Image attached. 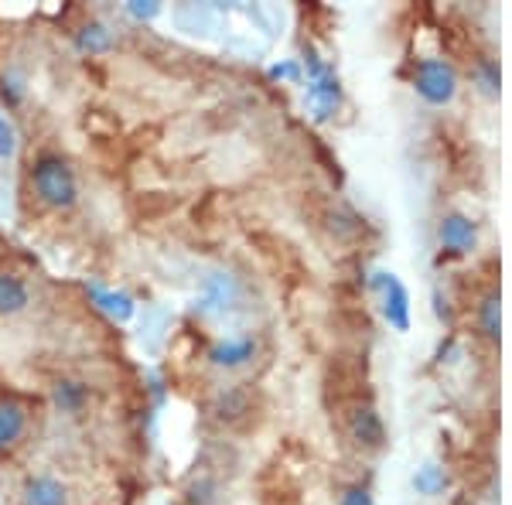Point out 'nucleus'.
<instances>
[{
  "mask_svg": "<svg viewBox=\"0 0 512 505\" xmlns=\"http://www.w3.org/2000/svg\"><path fill=\"white\" fill-rule=\"evenodd\" d=\"M308 76H311V86H308V110L311 117L318 123L328 120L332 113L338 110L342 103V86H338V76L328 65H321L315 55H308Z\"/></svg>",
  "mask_w": 512,
  "mask_h": 505,
  "instance_id": "obj_2",
  "label": "nucleus"
},
{
  "mask_svg": "<svg viewBox=\"0 0 512 505\" xmlns=\"http://www.w3.org/2000/svg\"><path fill=\"white\" fill-rule=\"evenodd\" d=\"M482 328L489 338H499V294H489L482 301Z\"/></svg>",
  "mask_w": 512,
  "mask_h": 505,
  "instance_id": "obj_15",
  "label": "nucleus"
},
{
  "mask_svg": "<svg viewBox=\"0 0 512 505\" xmlns=\"http://www.w3.org/2000/svg\"><path fill=\"white\" fill-rule=\"evenodd\" d=\"M28 434V407L18 396L4 393L0 396V451H11L18 447Z\"/></svg>",
  "mask_w": 512,
  "mask_h": 505,
  "instance_id": "obj_5",
  "label": "nucleus"
},
{
  "mask_svg": "<svg viewBox=\"0 0 512 505\" xmlns=\"http://www.w3.org/2000/svg\"><path fill=\"white\" fill-rule=\"evenodd\" d=\"M417 93L427 99L431 106H444L454 99V89H458V76L444 59H424L417 65Z\"/></svg>",
  "mask_w": 512,
  "mask_h": 505,
  "instance_id": "obj_4",
  "label": "nucleus"
},
{
  "mask_svg": "<svg viewBox=\"0 0 512 505\" xmlns=\"http://www.w3.org/2000/svg\"><path fill=\"white\" fill-rule=\"evenodd\" d=\"M475 222L465 219V215H444L441 219V243L454 253H468L475 246Z\"/></svg>",
  "mask_w": 512,
  "mask_h": 505,
  "instance_id": "obj_9",
  "label": "nucleus"
},
{
  "mask_svg": "<svg viewBox=\"0 0 512 505\" xmlns=\"http://www.w3.org/2000/svg\"><path fill=\"white\" fill-rule=\"evenodd\" d=\"M373 291L379 294V308H383V318L390 321V328L407 331L410 328V294H407V287L400 284V277L390 270H376Z\"/></svg>",
  "mask_w": 512,
  "mask_h": 505,
  "instance_id": "obj_3",
  "label": "nucleus"
},
{
  "mask_svg": "<svg viewBox=\"0 0 512 505\" xmlns=\"http://www.w3.org/2000/svg\"><path fill=\"white\" fill-rule=\"evenodd\" d=\"M31 304L28 284L14 273H0V314L11 318V314H21Z\"/></svg>",
  "mask_w": 512,
  "mask_h": 505,
  "instance_id": "obj_11",
  "label": "nucleus"
},
{
  "mask_svg": "<svg viewBox=\"0 0 512 505\" xmlns=\"http://www.w3.org/2000/svg\"><path fill=\"white\" fill-rule=\"evenodd\" d=\"M127 14L134 21H154L161 14V4H158V0H130Z\"/></svg>",
  "mask_w": 512,
  "mask_h": 505,
  "instance_id": "obj_17",
  "label": "nucleus"
},
{
  "mask_svg": "<svg viewBox=\"0 0 512 505\" xmlns=\"http://www.w3.org/2000/svg\"><path fill=\"white\" fill-rule=\"evenodd\" d=\"M31 185H35L38 198L52 209H72L79 198V181L76 171L69 168V161H62L59 154H41L31 168Z\"/></svg>",
  "mask_w": 512,
  "mask_h": 505,
  "instance_id": "obj_1",
  "label": "nucleus"
},
{
  "mask_svg": "<svg viewBox=\"0 0 512 505\" xmlns=\"http://www.w3.org/2000/svg\"><path fill=\"white\" fill-rule=\"evenodd\" d=\"M76 48L82 55H106L113 48V31L99 21L82 24V28L76 31Z\"/></svg>",
  "mask_w": 512,
  "mask_h": 505,
  "instance_id": "obj_12",
  "label": "nucleus"
},
{
  "mask_svg": "<svg viewBox=\"0 0 512 505\" xmlns=\"http://www.w3.org/2000/svg\"><path fill=\"white\" fill-rule=\"evenodd\" d=\"M338 505H376V502H373V495H369V488L349 485V488L342 492V499H338Z\"/></svg>",
  "mask_w": 512,
  "mask_h": 505,
  "instance_id": "obj_18",
  "label": "nucleus"
},
{
  "mask_svg": "<svg viewBox=\"0 0 512 505\" xmlns=\"http://www.w3.org/2000/svg\"><path fill=\"white\" fill-rule=\"evenodd\" d=\"M256 352V342L250 335H239V338H226L219 342L216 349L209 352V359L216 362L219 369H236V366H246Z\"/></svg>",
  "mask_w": 512,
  "mask_h": 505,
  "instance_id": "obj_10",
  "label": "nucleus"
},
{
  "mask_svg": "<svg viewBox=\"0 0 512 505\" xmlns=\"http://www.w3.org/2000/svg\"><path fill=\"white\" fill-rule=\"evenodd\" d=\"M270 79H287V82H297L301 79V69H297V62H280L270 69Z\"/></svg>",
  "mask_w": 512,
  "mask_h": 505,
  "instance_id": "obj_20",
  "label": "nucleus"
},
{
  "mask_svg": "<svg viewBox=\"0 0 512 505\" xmlns=\"http://www.w3.org/2000/svg\"><path fill=\"white\" fill-rule=\"evenodd\" d=\"M478 79H482V89L485 93H499V69H495L492 62H482L478 65Z\"/></svg>",
  "mask_w": 512,
  "mask_h": 505,
  "instance_id": "obj_19",
  "label": "nucleus"
},
{
  "mask_svg": "<svg viewBox=\"0 0 512 505\" xmlns=\"http://www.w3.org/2000/svg\"><path fill=\"white\" fill-rule=\"evenodd\" d=\"M55 403L62 410H79L86 403V386L82 383H59L55 386Z\"/></svg>",
  "mask_w": 512,
  "mask_h": 505,
  "instance_id": "obj_14",
  "label": "nucleus"
},
{
  "mask_svg": "<svg viewBox=\"0 0 512 505\" xmlns=\"http://www.w3.org/2000/svg\"><path fill=\"white\" fill-rule=\"evenodd\" d=\"M444 482H448V478H444V468H437V465H424L414 475V488L420 495H437L444 488Z\"/></svg>",
  "mask_w": 512,
  "mask_h": 505,
  "instance_id": "obj_13",
  "label": "nucleus"
},
{
  "mask_svg": "<svg viewBox=\"0 0 512 505\" xmlns=\"http://www.w3.org/2000/svg\"><path fill=\"white\" fill-rule=\"evenodd\" d=\"M21 505H69V488L52 475H35L21 488Z\"/></svg>",
  "mask_w": 512,
  "mask_h": 505,
  "instance_id": "obj_7",
  "label": "nucleus"
},
{
  "mask_svg": "<svg viewBox=\"0 0 512 505\" xmlns=\"http://www.w3.org/2000/svg\"><path fill=\"white\" fill-rule=\"evenodd\" d=\"M86 291L93 297L96 308L110 321H117V325H127V321L137 314V301L127 291H110V287H99V284H86Z\"/></svg>",
  "mask_w": 512,
  "mask_h": 505,
  "instance_id": "obj_6",
  "label": "nucleus"
},
{
  "mask_svg": "<svg viewBox=\"0 0 512 505\" xmlns=\"http://www.w3.org/2000/svg\"><path fill=\"white\" fill-rule=\"evenodd\" d=\"M349 430H352V437L359 444H366V447H383L386 441V430H383V420H379V413L369 407H355L352 410V417H349Z\"/></svg>",
  "mask_w": 512,
  "mask_h": 505,
  "instance_id": "obj_8",
  "label": "nucleus"
},
{
  "mask_svg": "<svg viewBox=\"0 0 512 505\" xmlns=\"http://www.w3.org/2000/svg\"><path fill=\"white\" fill-rule=\"evenodd\" d=\"M14 151H18V130H14L11 117H4L0 113V157H14Z\"/></svg>",
  "mask_w": 512,
  "mask_h": 505,
  "instance_id": "obj_16",
  "label": "nucleus"
}]
</instances>
